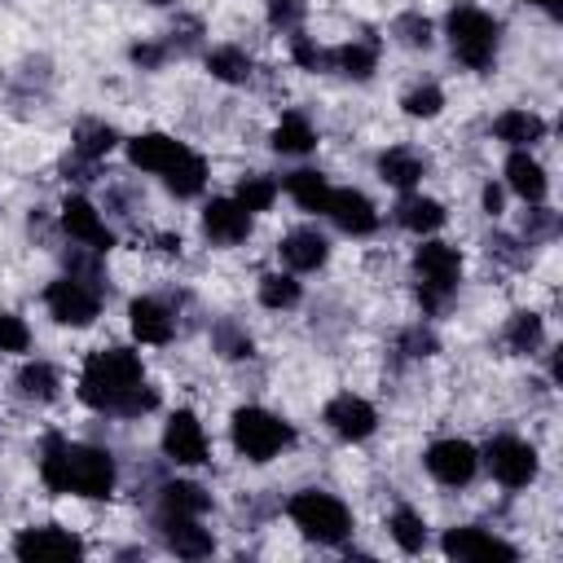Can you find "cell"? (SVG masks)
I'll use <instances>...</instances> for the list:
<instances>
[{
	"label": "cell",
	"instance_id": "obj_12",
	"mask_svg": "<svg viewBox=\"0 0 563 563\" xmlns=\"http://www.w3.org/2000/svg\"><path fill=\"white\" fill-rule=\"evenodd\" d=\"M321 422H325L339 440L361 444V440H369V435L378 431V409H374L365 396H356V391H339V396L325 400Z\"/></svg>",
	"mask_w": 563,
	"mask_h": 563
},
{
	"label": "cell",
	"instance_id": "obj_19",
	"mask_svg": "<svg viewBox=\"0 0 563 563\" xmlns=\"http://www.w3.org/2000/svg\"><path fill=\"white\" fill-rule=\"evenodd\" d=\"M325 216L334 220V229H343L347 238H369L378 229V211L361 189H330Z\"/></svg>",
	"mask_w": 563,
	"mask_h": 563
},
{
	"label": "cell",
	"instance_id": "obj_9",
	"mask_svg": "<svg viewBox=\"0 0 563 563\" xmlns=\"http://www.w3.org/2000/svg\"><path fill=\"white\" fill-rule=\"evenodd\" d=\"M440 550L444 559H457V563H515L519 550L510 541H501L497 532L479 528V523H457L440 537Z\"/></svg>",
	"mask_w": 563,
	"mask_h": 563
},
{
	"label": "cell",
	"instance_id": "obj_36",
	"mask_svg": "<svg viewBox=\"0 0 563 563\" xmlns=\"http://www.w3.org/2000/svg\"><path fill=\"white\" fill-rule=\"evenodd\" d=\"M66 449H70V440L57 431H48L40 444V479L48 493H66Z\"/></svg>",
	"mask_w": 563,
	"mask_h": 563
},
{
	"label": "cell",
	"instance_id": "obj_7",
	"mask_svg": "<svg viewBox=\"0 0 563 563\" xmlns=\"http://www.w3.org/2000/svg\"><path fill=\"white\" fill-rule=\"evenodd\" d=\"M44 308H48V317L57 325L84 330V325H92L101 317V286L66 273V277H57V282L44 286Z\"/></svg>",
	"mask_w": 563,
	"mask_h": 563
},
{
	"label": "cell",
	"instance_id": "obj_51",
	"mask_svg": "<svg viewBox=\"0 0 563 563\" xmlns=\"http://www.w3.org/2000/svg\"><path fill=\"white\" fill-rule=\"evenodd\" d=\"M523 4H537V9H545L550 18H559V13H563V0H523Z\"/></svg>",
	"mask_w": 563,
	"mask_h": 563
},
{
	"label": "cell",
	"instance_id": "obj_45",
	"mask_svg": "<svg viewBox=\"0 0 563 563\" xmlns=\"http://www.w3.org/2000/svg\"><path fill=\"white\" fill-rule=\"evenodd\" d=\"M167 48L176 53V57H185V53H198L202 48V22L198 18H176L172 22V31H167Z\"/></svg>",
	"mask_w": 563,
	"mask_h": 563
},
{
	"label": "cell",
	"instance_id": "obj_34",
	"mask_svg": "<svg viewBox=\"0 0 563 563\" xmlns=\"http://www.w3.org/2000/svg\"><path fill=\"white\" fill-rule=\"evenodd\" d=\"M387 537H391L405 554H418V550H427V519H422L413 506H396V510L387 515Z\"/></svg>",
	"mask_w": 563,
	"mask_h": 563
},
{
	"label": "cell",
	"instance_id": "obj_16",
	"mask_svg": "<svg viewBox=\"0 0 563 563\" xmlns=\"http://www.w3.org/2000/svg\"><path fill=\"white\" fill-rule=\"evenodd\" d=\"M158 537L176 559H207L216 550L211 528L198 523V515H163L158 510Z\"/></svg>",
	"mask_w": 563,
	"mask_h": 563
},
{
	"label": "cell",
	"instance_id": "obj_46",
	"mask_svg": "<svg viewBox=\"0 0 563 563\" xmlns=\"http://www.w3.org/2000/svg\"><path fill=\"white\" fill-rule=\"evenodd\" d=\"M303 18H308V4L303 0H268V26L273 31H299L303 26Z\"/></svg>",
	"mask_w": 563,
	"mask_h": 563
},
{
	"label": "cell",
	"instance_id": "obj_40",
	"mask_svg": "<svg viewBox=\"0 0 563 563\" xmlns=\"http://www.w3.org/2000/svg\"><path fill=\"white\" fill-rule=\"evenodd\" d=\"M400 110H405L409 119H435V114L444 110V92H440V84H413V88L400 97Z\"/></svg>",
	"mask_w": 563,
	"mask_h": 563
},
{
	"label": "cell",
	"instance_id": "obj_1",
	"mask_svg": "<svg viewBox=\"0 0 563 563\" xmlns=\"http://www.w3.org/2000/svg\"><path fill=\"white\" fill-rule=\"evenodd\" d=\"M75 396L88 409L114 413V418H141V413L158 409V387L145 383V365H141V356L132 347H97V352H88Z\"/></svg>",
	"mask_w": 563,
	"mask_h": 563
},
{
	"label": "cell",
	"instance_id": "obj_4",
	"mask_svg": "<svg viewBox=\"0 0 563 563\" xmlns=\"http://www.w3.org/2000/svg\"><path fill=\"white\" fill-rule=\"evenodd\" d=\"M286 515L317 545H343L352 537V510L334 493H325V488H299L286 501Z\"/></svg>",
	"mask_w": 563,
	"mask_h": 563
},
{
	"label": "cell",
	"instance_id": "obj_17",
	"mask_svg": "<svg viewBox=\"0 0 563 563\" xmlns=\"http://www.w3.org/2000/svg\"><path fill=\"white\" fill-rule=\"evenodd\" d=\"M202 233L216 246H238L251 238V211L238 198H211L202 207Z\"/></svg>",
	"mask_w": 563,
	"mask_h": 563
},
{
	"label": "cell",
	"instance_id": "obj_48",
	"mask_svg": "<svg viewBox=\"0 0 563 563\" xmlns=\"http://www.w3.org/2000/svg\"><path fill=\"white\" fill-rule=\"evenodd\" d=\"M31 347V325L18 312H0V352H26Z\"/></svg>",
	"mask_w": 563,
	"mask_h": 563
},
{
	"label": "cell",
	"instance_id": "obj_32",
	"mask_svg": "<svg viewBox=\"0 0 563 563\" xmlns=\"http://www.w3.org/2000/svg\"><path fill=\"white\" fill-rule=\"evenodd\" d=\"M286 194L295 198V207H303V211H325V202H330V180H325V172H317V167H295L286 180Z\"/></svg>",
	"mask_w": 563,
	"mask_h": 563
},
{
	"label": "cell",
	"instance_id": "obj_23",
	"mask_svg": "<svg viewBox=\"0 0 563 563\" xmlns=\"http://www.w3.org/2000/svg\"><path fill=\"white\" fill-rule=\"evenodd\" d=\"M493 136L510 150H532L541 136H545V119L537 110H523V106H510L493 119Z\"/></svg>",
	"mask_w": 563,
	"mask_h": 563
},
{
	"label": "cell",
	"instance_id": "obj_30",
	"mask_svg": "<svg viewBox=\"0 0 563 563\" xmlns=\"http://www.w3.org/2000/svg\"><path fill=\"white\" fill-rule=\"evenodd\" d=\"M207 506H211V493L202 488V484H194V479H167V484H158V510L163 515H207Z\"/></svg>",
	"mask_w": 563,
	"mask_h": 563
},
{
	"label": "cell",
	"instance_id": "obj_25",
	"mask_svg": "<svg viewBox=\"0 0 563 563\" xmlns=\"http://www.w3.org/2000/svg\"><path fill=\"white\" fill-rule=\"evenodd\" d=\"M114 145H119V128L106 123V119H79L70 128V154L84 158V163H101Z\"/></svg>",
	"mask_w": 563,
	"mask_h": 563
},
{
	"label": "cell",
	"instance_id": "obj_31",
	"mask_svg": "<svg viewBox=\"0 0 563 563\" xmlns=\"http://www.w3.org/2000/svg\"><path fill=\"white\" fill-rule=\"evenodd\" d=\"M207 70H211V79L238 88V84H251L255 62H251V53L238 48V44H216V48H207Z\"/></svg>",
	"mask_w": 563,
	"mask_h": 563
},
{
	"label": "cell",
	"instance_id": "obj_6",
	"mask_svg": "<svg viewBox=\"0 0 563 563\" xmlns=\"http://www.w3.org/2000/svg\"><path fill=\"white\" fill-rule=\"evenodd\" d=\"M114 484H119V466H114L110 449H97V444H70L66 449V493L101 501L114 493Z\"/></svg>",
	"mask_w": 563,
	"mask_h": 563
},
{
	"label": "cell",
	"instance_id": "obj_49",
	"mask_svg": "<svg viewBox=\"0 0 563 563\" xmlns=\"http://www.w3.org/2000/svg\"><path fill=\"white\" fill-rule=\"evenodd\" d=\"M479 198H484V211H488V216H501V202H506L501 185H484V194H479Z\"/></svg>",
	"mask_w": 563,
	"mask_h": 563
},
{
	"label": "cell",
	"instance_id": "obj_52",
	"mask_svg": "<svg viewBox=\"0 0 563 563\" xmlns=\"http://www.w3.org/2000/svg\"><path fill=\"white\" fill-rule=\"evenodd\" d=\"M145 4H158L163 9V4H176V0H145Z\"/></svg>",
	"mask_w": 563,
	"mask_h": 563
},
{
	"label": "cell",
	"instance_id": "obj_10",
	"mask_svg": "<svg viewBox=\"0 0 563 563\" xmlns=\"http://www.w3.org/2000/svg\"><path fill=\"white\" fill-rule=\"evenodd\" d=\"M422 466H427V475H431L435 484H444V488H466V484L475 479V471H479V449L466 444V440H457V435H444V440H431V444H427Z\"/></svg>",
	"mask_w": 563,
	"mask_h": 563
},
{
	"label": "cell",
	"instance_id": "obj_22",
	"mask_svg": "<svg viewBox=\"0 0 563 563\" xmlns=\"http://www.w3.org/2000/svg\"><path fill=\"white\" fill-rule=\"evenodd\" d=\"M378 48H383V44H378L374 35H352L347 44L330 48V70H339V75L365 84V79L378 70Z\"/></svg>",
	"mask_w": 563,
	"mask_h": 563
},
{
	"label": "cell",
	"instance_id": "obj_15",
	"mask_svg": "<svg viewBox=\"0 0 563 563\" xmlns=\"http://www.w3.org/2000/svg\"><path fill=\"white\" fill-rule=\"evenodd\" d=\"M185 154H189V145L167 136V132H141L128 141V163L136 172H150V176H167Z\"/></svg>",
	"mask_w": 563,
	"mask_h": 563
},
{
	"label": "cell",
	"instance_id": "obj_37",
	"mask_svg": "<svg viewBox=\"0 0 563 563\" xmlns=\"http://www.w3.org/2000/svg\"><path fill=\"white\" fill-rule=\"evenodd\" d=\"M233 198H238L251 216H255V211H268V207L277 202V180H273V176H264V172H246V176H238Z\"/></svg>",
	"mask_w": 563,
	"mask_h": 563
},
{
	"label": "cell",
	"instance_id": "obj_44",
	"mask_svg": "<svg viewBox=\"0 0 563 563\" xmlns=\"http://www.w3.org/2000/svg\"><path fill=\"white\" fill-rule=\"evenodd\" d=\"M484 251H488V260H497L506 268H523L528 264V242H519L510 233H488L484 238Z\"/></svg>",
	"mask_w": 563,
	"mask_h": 563
},
{
	"label": "cell",
	"instance_id": "obj_11",
	"mask_svg": "<svg viewBox=\"0 0 563 563\" xmlns=\"http://www.w3.org/2000/svg\"><path fill=\"white\" fill-rule=\"evenodd\" d=\"M57 224H62V233H66L70 242L92 246V251H101V255L114 246V229L106 224V216H101L84 194H66V198H62Z\"/></svg>",
	"mask_w": 563,
	"mask_h": 563
},
{
	"label": "cell",
	"instance_id": "obj_27",
	"mask_svg": "<svg viewBox=\"0 0 563 563\" xmlns=\"http://www.w3.org/2000/svg\"><path fill=\"white\" fill-rule=\"evenodd\" d=\"M541 339H545V321H541V312H532V308L510 312L506 325H501V347H506L510 356H532V352L541 347Z\"/></svg>",
	"mask_w": 563,
	"mask_h": 563
},
{
	"label": "cell",
	"instance_id": "obj_2",
	"mask_svg": "<svg viewBox=\"0 0 563 563\" xmlns=\"http://www.w3.org/2000/svg\"><path fill=\"white\" fill-rule=\"evenodd\" d=\"M444 35L453 57L466 70H493L497 62V44H501V26L488 9H479L475 0H453L444 13Z\"/></svg>",
	"mask_w": 563,
	"mask_h": 563
},
{
	"label": "cell",
	"instance_id": "obj_42",
	"mask_svg": "<svg viewBox=\"0 0 563 563\" xmlns=\"http://www.w3.org/2000/svg\"><path fill=\"white\" fill-rule=\"evenodd\" d=\"M396 352L400 356H409V361H422V356H435L440 352V339H435V330L431 325H405L400 334H396Z\"/></svg>",
	"mask_w": 563,
	"mask_h": 563
},
{
	"label": "cell",
	"instance_id": "obj_50",
	"mask_svg": "<svg viewBox=\"0 0 563 563\" xmlns=\"http://www.w3.org/2000/svg\"><path fill=\"white\" fill-rule=\"evenodd\" d=\"M158 251L163 255H180V233H158Z\"/></svg>",
	"mask_w": 563,
	"mask_h": 563
},
{
	"label": "cell",
	"instance_id": "obj_3",
	"mask_svg": "<svg viewBox=\"0 0 563 563\" xmlns=\"http://www.w3.org/2000/svg\"><path fill=\"white\" fill-rule=\"evenodd\" d=\"M413 277H418V303L427 317L444 312L457 295V282H462V251L453 242H440V238H427L418 251H413Z\"/></svg>",
	"mask_w": 563,
	"mask_h": 563
},
{
	"label": "cell",
	"instance_id": "obj_21",
	"mask_svg": "<svg viewBox=\"0 0 563 563\" xmlns=\"http://www.w3.org/2000/svg\"><path fill=\"white\" fill-rule=\"evenodd\" d=\"M374 167H378V180H383V185H391V189H413V185H422V176H427V154L413 150V145H391V150L378 154Z\"/></svg>",
	"mask_w": 563,
	"mask_h": 563
},
{
	"label": "cell",
	"instance_id": "obj_47",
	"mask_svg": "<svg viewBox=\"0 0 563 563\" xmlns=\"http://www.w3.org/2000/svg\"><path fill=\"white\" fill-rule=\"evenodd\" d=\"M128 57H132V66H141V70H163L167 57H172V48H167V40H136V44L128 48Z\"/></svg>",
	"mask_w": 563,
	"mask_h": 563
},
{
	"label": "cell",
	"instance_id": "obj_26",
	"mask_svg": "<svg viewBox=\"0 0 563 563\" xmlns=\"http://www.w3.org/2000/svg\"><path fill=\"white\" fill-rule=\"evenodd\" d=\"M391 216H396V224L409 229V233H435V229L444 224V207H440L435 198H427V194H409V189L396 198Z\"/></svg>",
	"mask_w": 563,
	"mask_h": 563
},
{
	"label": "cell",
	"instance_id": "obj_5",
	"mask_svg": "<svg viewBox=\"0 0 563 563\" xmlns=\"http://www.w3.org/2000/svg\"><path fill=\"white\" fill-rule=\"evenodd\" d=\"M229 440L246 462H273L282 449L295 444V427L260 405H242L229 418Z\"/></svg>",
	"mask_w": 563,
	"mask_h": 563
},
{
	"label": "cell",
	"instance_id": "obj_38",
	"mask_svg": "<svg viewBox=\"0 0 563 563\" xmlns=\"http://www.w3.org/2000/svg\"><path fill=\"white\" fill-rule=\"evenodd\" d=\"M303 299V286L290 277V273H264L260 277V303L273 308V312H286Z\"/></svg>",
	"mask_w": 563,
	"mask_h": 563
},
{
	"label": "cell",
	"instance_id": "obj_29",
	"mask_svg": "<svg viewBox=\"0 0 563 563\" xmlns=\"http://www.w3.org/2000/svg\"><path fill=\"white\" fill-rule=\"evenodd\" d=\"M13 387L22 400H35V405H48L62 396V374L48 365V361H26L18 374H13Z\"/></svg>",
	"mask_w": 563,
	"mask_h": 563
},
{
	"label": "cell",
	"instance_id": "obj_8",
	"mask_svg": "<svg viewBox=\"0 0 563 563\" xmlns=\"http://www.w3.org/2000/svg\"><path fill=\"white\" fill-rule=\"evenodd\" d=\"M479 462L488 466V475H493L501 488H528V484L537 479V471H541L537 449H532L528 440H519V435H493V440L484 444Z\"/></svg>",
	"mask_w": 563,
	"mask_h": 563
},
{
	"label": "cell",
	"instance_id": "obj_24",
	"mask_svg": "<svg viewBox=\"0 0 563 563\" xmlns=\"http://www.w3.org/2000/svg\"><path fill=\"white\" fill-rule=\"evenodd\" d=\"M506 189L519 194L523 202H545L550 176H545V167L528 150H510V158H506Z\"/></svg>",
	"mask_w": 563,
	"mask_h": 563
},
{
	"label": "cell",
	"instance_id": "obj_18",
	"mask_svg": "<svg viewBox=\"0 0 563 563\" xmlns=\"http://www.w3.org/2000/svg\"><path fill=\"white\" fill-rule=\"evenodd\" d=\"M128 325H132V334H136L141 343H150V347H163V343L176 339V312H172L163 299H154V295H136V299L128 303Z\"/></svg>",
	"mask_w": 563,
	"mask_h": 563
},
{
	"label": "cell",
	"instance_id": "obj_20",
	"mask_svg": "<svg viewBox=\"0 0 563 563\" xmlns=\"http://www.w3.org/2000/svg\"><path fill=\"white\" fill-rule=\"evenodd\" d=\"M277 255H282V264L290 268V273H312V268H321L325 260H330V242L317 233V229H290L282 242H277Z\"/></svg>",
	"mask_w": 563,
	"mask_h": 563
},
{
	"label": "cell",
	"instance_id": "obj_28",
	"mask_svg": "<svg viewBox=\"0 0 563 563\" xmlns=\"http://www.w3.org/2000/svg\"><path fill=\"white\" fill-rule=\"evenodd\" d=\"M268 145H273L277 154H290V158H299V154L317 150V128L308 123V114H299V110H286V114L277 119V128H273Z\"/></svg>",
	"mask_w": 563,
	"mask_h": 563
},
{
	"label": "cell",
	"instance_id": "obj_41",
	"mask_svg": "<svg viewBox=\"0 0 563 563\" xmlns=\"http://www.w3.org/2000/svg\"><path fill=\"white\" fill-rule=\"evenodd\" d=\"M290 62L299 66V70H330V48H321L312 35H303V26L299 31H290Z\"/></svg>",
	"mask_w": 563,
	"mask_h": 563
},
{
	"label": "cell",
	"instance_id": "obj_33",
	"mask_svg": "<svg viewBox=\"0 0 563 563\" xmlns=\"http://www.w3.org/2000/svg\"><path fill=\"white\" fill-rule=\"evenodd\" d=\"M211 347L224 361H251L255 356V339L238 317H216L211 321Z\"/></svg>",
	"mask_w": 563,
	"mask_h": 563
},
{
	"label": "cell",
	"instance_id": "obj_43",
	"mask_svg": "<svg viewBox=\"0 0 563 563\" xmlns=\"http://www.w3.org/2000/svg\"><path fill=\"white\" fill-rule=\"evenodd\" d=\"M559 233V211H550L545 202H528L523 211V242L537 246V242H550Z\"/></svg>",
	"mask_w": 563,
	"mask_h": 563
},
{
	"label": "cell",
	"instance_id": "obj_35",
	"mask_svg": "<svg viewBox=\"0 0 563 563\" xmlns=\"http://www.w3.org/2000/svg\"><path fill=\"white\" fill-rule=\"evenodd\" d=\"M163 185H167V194L172 198H198L202 194V185H207V158L202 154H185L167 176H163Z\"/></svg>",
	"mask_w": 563,
	"mask_h": 563
},
{
	"label": "cell",
	"instance_id": "obj_13",
	"mask_svg": "<svg viewBox=\"0 0 563 563\" xmlns=\"http://www.w3.org/2000/svg\"><path fill=\"white\" fill-rule=\"evenodd\" d=\"M13 554L22 563H44V559H84V541L62 528V523H31L13 537Z\"/></svg>",
	"mask_w": 563,
	"mask_h": 563
},
{
	"label": "cell",
	"instance_id": "obj_14",
	"mask_svg": "<svg viewBox=\"0 0 563 563\" xmlns=\"http://www.w3.org/2000/svg\"><path fill=\"white\" fill-rule=\"evenodd\" d=\"M207 453H211V444H207V431H202L198 413L194 409H176L163 422V457L176 462V466H202V462H211Z\"/></svg>",
	"mask_w": 563,
	"mask_h": 563
},
{
	"label": "cell",
	"instance_id": "obj_39",
	"mask_svg": "<svg viewBox=\"0 0 563 563\" xmlns=\"http://www.w3.org/2000/svg\"><path fill=\"white\" fill-rule=\"evenodd\" d=\"M391 35L405 44V48H431V40H435V26H431V18L427 13H418V9H405V13H396L391 18Z\"/></svg>",
	"mask_w": 563,
	"mask_h": 563
}]
</instances>
